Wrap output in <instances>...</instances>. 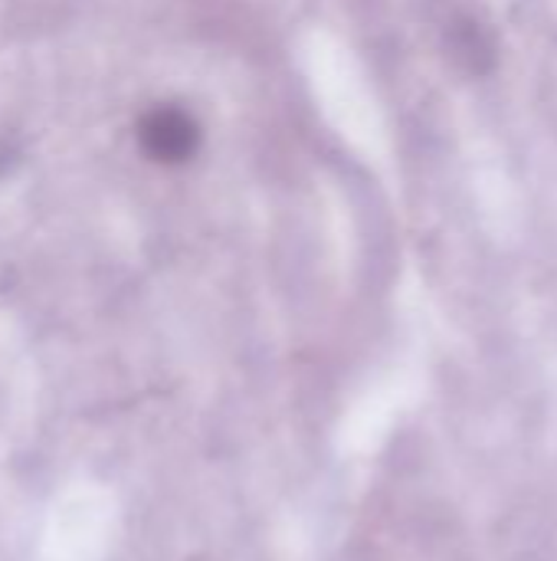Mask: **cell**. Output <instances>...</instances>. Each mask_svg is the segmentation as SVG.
<instances>
[{
  "mask_svg": "<svg viewBox=\"0 0 557 561\" xmlns=\"http://www.w3.org/2000/svg\"><path fill=\"white\" fill-rule=\"evenodd\" d=\"M141 151L158 164H184L200 148V125L181 105H154L138 122Z\"/></svg>",
  "mask_w": 557,
  "mask_h": 561,
  "instance_id": "6da1fadb",
  "label": "cell"
},
{
  "mask_svg": "<svg viewBox=\"0 0 557 561\" xmlns=\"http://www.w3.org/2000/svg\"><path fill=\"white\" fill-rule=\"evenodd\" d=\"M446 49L453 62L473 76H483L496 66V43L489 30L473 16H453L446 23Z\"/></svg>",
  "mask_w": 557,
  "mask_h": 561,
  "instance_id": "7a4b0ae2",
  "label": "cell"
}]
</instances>
